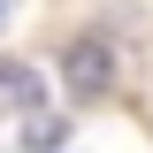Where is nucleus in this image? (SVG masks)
Returning <instances> with one entry per match:
<instances>
[{
    "label": "nucleus",
    "mask_w": 153,
    "mask_h": 153,
    "mask_svg": "<svg viewBox=\"0 0 153 153\" xmlns=\"http://www.w3.org/2000/svg\"><path fill=\"white\" fill-rule=\"evenodd\" d=\"M107 76H115L107 46H100V38H76V46H69V84H76V100H100Z\"/></svg>",
    "instance_id": "1"
},
{
    "label": "nucleus",
    "mask_w": 153,
    "mask_h": 153,
    "mask_svg": "<svg viewBox=\"0 0 153 153\" xmlns=\"http://www.w3.org/2000/svg\"><path fill=\"white\" fill-rule=\"evenodd\" d=\"M23 138H31V146H61V123H54V115H38V123H31Z\"/></svg>",
    "instance_id": "3"
},
{
    "label": "nucleus",
    "mask_w": 153,
    "mask_h": 153,
    "mask_svg": "<svg viewBox=\"0 0 153 153\" xmlns=\"http://www.w3.org/2000/svg\"><path fill=\"white\" fill-rule=\"evenodd\" d=\"M16 8H23V0H0V31H8V23H16Z\"/></svg>",
    "instance_id": "4"
},
{
    "label": "nucleus",
    "mask_w": 153,
    "mask_h": 153,
    "mask_svg": "<svg viewBox=\"0 0 153 153\" xmlns=\"http://www.w3.org/2000/svg\"><path fill=\"white\" fill-rule=\"evenodd\" d=\"M38 69L31 61H0V115H38Z\"/></svg>",
    "instance_id": "2"
}]
</instances>
